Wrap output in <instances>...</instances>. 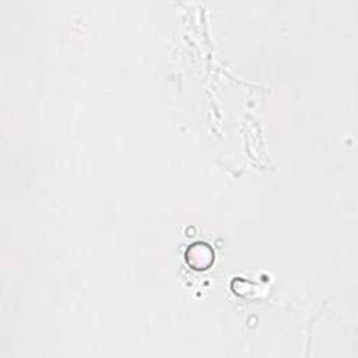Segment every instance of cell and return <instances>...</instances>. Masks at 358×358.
<instances>
[{
	"mask_svg": "<svg viewBox=\"0 0 358 358\" xmlns=\"http://www.w3.org/2000/svg\"><path fill=\"white\" fill-rule=\"evenodd\" d=\"M185 257L194 270H207L214 262V250L206 242H194L186 249Z\"/></svg>",
	"mask_w": 358,
	"mask_h": 358,
	"instance_id": "6da1fadb",
	"label": "cell"
}]
</instances>
